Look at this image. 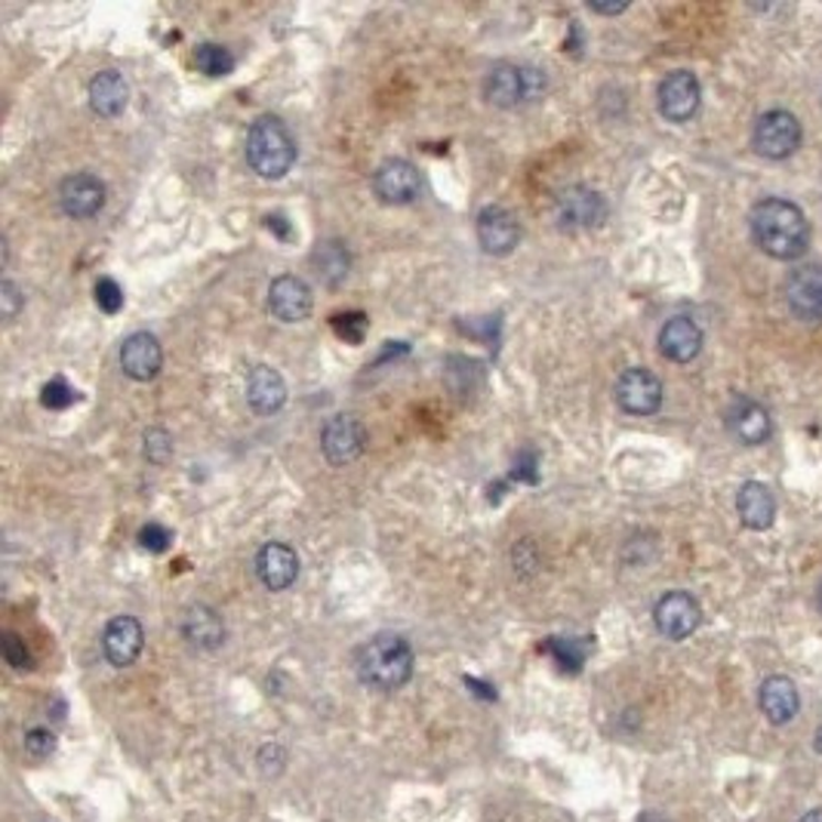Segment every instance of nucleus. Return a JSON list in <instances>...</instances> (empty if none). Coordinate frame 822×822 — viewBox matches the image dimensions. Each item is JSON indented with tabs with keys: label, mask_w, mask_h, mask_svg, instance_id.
Segmentation results:
<instances>
[{
	"label": "nucleus",
	"mask_w": 822,
	"mask_h": 822,
	"mask_svg": "<svg viewBox=\"0 0 822 822\" xmlns=\"http://www.w3.org/2000/svg\"><path fill=\"white\" fill-rule=\"evenodd\" d=\"M748 228H751V238L764 253L782 259V262L804 256L810 244V223L804 209L794 207L792 201H782V197L758 201L748 216Z\"/></svg>",
	"instance_id": "obj_1"
},
{
	"label": "nucleus",
	"mask_w": 822,
	"mask_h": 822,
	"mask_svg": "<svg viewBox=\"0 0 822 822\" xmlns=\"http://www.w3.org/2000/svg\"><path fill=\"white\" fill-rule=\"evenodd\" d=\"M358 678L374 690L404 688L413 674V650L401 635H376L364 643L355 659Z\"/></svg>",
	"instance_id": "obj_2"
},
{
	"label": "nucleus",
	"mask_w": 822,
	"mask_h": 822,
	"mask_svg": "<svg viewBox=\"0 0 822 822\" xmlns=\"http://www.w3.org/2000/svg\"><path fill=\"white\" fill-rule=\"evenodd\" d=\"M247 164L253 166L262 180H284L296 164V139L286 123L274 115H262L253 120L247 133Z\"/></svg>",
	"instance_id": "obj_3"
},
{
	"label": "nucleus",
	"mask_w": 822,
	"mask_h": 822,
	"mask_svg": "<svg viewBox=\"0 0 822 822\" xmlns=\"http://www.w3.org/2000/svg\"><path fill=\"white\" fill-rule=\"evenodd\" d=\"M545 93V72L523 62H499L484 80V96L499 108H521L542 99Z\"/></svg>",
	"instance_id": "obj_4"
},
{
	"label": "nucleus",
	"mask_w": 822,
	"mask_h": 822,
	"mask_svg": "<svg viewBox=\"0 0 822 822\" xmlns=\"http://www.w3.org/2000/svg\"><path fill=\"white\" fill-rule=\"evenodd\" d=\"M607 219L604 197L588 185H567L554 197V223L561 231H592Z\"/></svg>",
	"instance_id": "obj_5"
},
{
	"label": "nucleus",
	"mask_w": 822,
	"mask_h": 822,
	"mask_svg": "<svg viewBox=\"0 0 822 822\" xmlns=\"http://www.w3.org/2000/svg\"><path fill=\"white\" fill-rule=\"evenodd\" d=\"M751 145L761 158H770V161H786L789 154H794V149L801 145V123L794 118L792 111H767L758 118L755 123V133H751Z\"/></svg>",
	"instance_id": "obj_6"
},
{
	"label": "nucleus",
	"mask_w": 822,
	"mask_h": 822,
	"mask_svg": "<svg viewBox=\"0 0 822 822\" xmlns=\"http://www.w3.org/2000/svg\"><path fill=\"white\" fill-rule=\"evenodd\" d=\"M374 192L382 204H391V207L413 204L419 192H422L419 170L410 161H404V158H389L374 173Z\"/></svg>",
	"instance_id": "obj_7"
},
{
	"label": "nucleus",
	"mask_w": 822,
	"mask_h": 822,
	"mask_svg": "<svg viewBox=\"0 0 822 822\" xmlns=\"http://www.w3.org/2000/svg\"><path fill=\"white\" fill-rule=\"evenodd\" d=\"M703 619V610L693 595L688 592H669L657 601L653 607V623H657L659 635H666L669 641H684L690 638Z\"/></svg>",
	"instance_id": "obj_8"
},
{
	"label": "nucleus",
	"mask_w": 822,
	"mask_h": 822,
	"mask_svg": "<svg viewBox=\"0 0 822 822\" xmlns=\"http://www.w3.org/2000/svg\"><path fill=\"white\" fill-rule=\"evenodd\" d=\"M616 401L631 417H650L662 407V382L643 367H631L616 382Z\"/></svg>",
	"instance_id": "obj_9"
},
{
	"label": "nucleus",
	"mask_w": 822,
	"mask_h": 822,
	"mask_svg": "<svg viewBox=\"0 0 822 822\" xmlns=\"http://www.w3.org/2000/svg\"><path fill=\"white\" fill-rule=\"evenodd\" d=\"M786 302L789 312L804 324L822 321V266H804L789 274L786 281Z\"/></svg>",
	"instance_id": "obj_10"
},
{
	"label": "nucleus",
	"mask_w": 822,
	"mask_h": 822,
	"mask_svg": "<svg viewBox=\"0 0 822 822\" xmlns=\"http://www.w3.org/2000/svg\"><path fill=\"white\" fill-rule=\"evenodd\" d=\"M700 80L690 72H672L659 84V111L672 123H684L700 111Z\"/></svg>",
	"instance_id": "obj_11"
},
{
	"label": "nucleus",
	"mask_w": 822,
	"mask_h": 822,
	"mask_svg": "<svg viewBox=\"0 0 822 822\" xmlns=\"http://www.w3.org/2000/svg\"><path fill=\"white\" fill-rule=\"evenodd\" d=\"M145 647V631L139 626L136 616H115L108 626H105L102 635V650L105 659L115 666V669H127L133 666L139 653Z\"/></svg>",
	"instance_id": "obj_12"
},
{
	"label": "nucleus",
	"mask_w": 822,
	"mask_h": 822,
	"mask_svg": "<svg viewBox=\"0 0 822 822\" xmlns=\"http://www.w3.org/2000/svg\"><path fill=\"white\" fill-rule=\"evenodd\" d=\"M321 447L333 465H348L355 463L367 447V432L358 419L333 417L321 432Z\"/></svg>",
	"instance_id": "obj_13"
},
{
	"label": "nucleus",
	"mask_w": 822,
	"mask_h": 822,
	"mask_svg": "<svg viewBox=\"0 0 822 822\" xmlns=\"http://www.w3.org/2000/svg\"><path fill=\"white\" fill-rule=\"evenodd\" d=\"M161 364H164V348L158 343L154 333H133L127 336L123 345H120V367L123 374L136 379V382H149L154 376L161 374Z\"/></svg>",
	"instance_id": "obj_14"
},
{
	"label": "nucleus",
	"mask_w": 822,
	"mask_h": 822,
	"mask_svg": "<svg viewBox=\"0 0 822 822\" xmlns=\"http://www.w3.org/2000/svg\"><path fill=\"white\" fill-rule=\"evenodd\" d=\"M269 312L284 324H300L312 314V290L296 274H281L269 286Z\"/></svg>",
	"instance_id": "obj_15"
},
{
	"label": "nucleus",
	"mask_w": 822,
	"mask_h": 822,
	"mask_svg": "<svg viewBox=\"0 0 822 822\" xmlns=\"http://www.w3.org/2000/svg\"><path fill=\"white\" fill-rule=\"evenodd\" d=\"M521 240V225L506 207H484L478 213V244L484 253L509 256Z\"/></svg>",
	"instance_id": "obj_16"
},
{
	"label": "nucleus",
	"mask_w": 822,
	"mask_h": 822,
	"mask_svg": "<svg viewBox=\"0 0 822 822\" xmlns=\"http://www.w3.org/2000/svg\"><path fill=\"white\" fill-rule=\"evenodd\" d=\"M256 576L271 592H284L300 576V554L284 542H269L256 554Z\"/></svg>",
	"instance_id": "obj_17"
},
{
	"label": "nucleus",
	"mask_w": 822,
	"mask_h": 822,
	"mask_svg": "<svg viewBox=\"0 0 822 822\" xmlns=\"http://www.w3.org/2000/svg\"><path fill=\"white\" fill-rule=\"evenodd\" d=\"M60 204L72 219H93L105 207V182L93 173H75L60 185Z\"/></svg>",
	"instance_id": "obj_18"
},
{
	"label": "nucleus",
	"mask_w": 822,
	"mask_h": 822,
	"mask_svg": "<svg viewBox=\"0 0 822 822\" xmlns=\"http://www.w3.org/2000/svg\"><path fill=\"white\" fill-rule=\"evenodd\" d=\"M727 429L733 432V437H739L748 447H758L764 444L774 425H770V413L764 410L758 401H751L746 394L733 398L731 407H727Z\"/></svg>",
	"instance_id": "obj_19"
},
{
	"label": "nucleus",
	"mask_w": 822,
	"mask_h": 822,
	"mask_svg": "<svg viewBox=\"0 0 822 822\" xmlns=\"http://www.w3.org/2000/svg\"><path fill=\"white\" fill-rule=\"evenodd\" d=\"M659 351L674 364H688L703 351V329L690 317H672L659 329Z\"/></svg>",
	"instance_id": "obj_20"
},
{
	"label": "nucleus",
	"mask_w": 822,
	"mask_h": 822,
	"mask_svg": "<svg viewBox=\"0 0 822 822\" xmlns=\"http://www.w3.org/2000/svg\"><path fill=\"white\" fill-rule=\"evenodd\" d=\"M247 401L253 407L256 413H278L286 401V386H284V376L278 374L274 367H266V364H259L250 370L247 376Z\"/></svg>",
	"instance_id": "obj_21"
},
{
	"label": "nucleus",
	"mask_w": 822,
	"mask_h": 822,
	"mask_svg": "<svg viewBox=\"0 0 822 822\" xmlns=\"http://www.w3.org/2000/svg\"><path fill=\"white\" fill-rule=\"evenodd\" d=\"M758 705H761L764 718L770 721V724H789V721L798 715V709H801V700H798V690L789 678H782V674H774V678H767L758 690Z\"/></svg>",
	"instance_id": "obj_22"
},
{
	"label": "nucleus",
	"mask_w": 822,
	"mask_h": 822,
	"mask_svg": "<svg viewBox=\"0 0 822 822\" xmlns=\"http://www.w3.org/2000/svg\"><path fill=\"white\" fill-rule=\"evenodd\" d=\"M736 511L746 527L751 530H767L774 518H777V499L770 494V487L761 480H748L736 494Z\"/></svg>",
	"instance_id": "obj_23"
},
{
	"label": "nucleus",
	"mask_w": 822,
	"mask_h": 822,
	"mask_svg": "<svg viewBox=\"0 0 822 822\" xmlns=\"http://www.w3.org/2000/svg\"><path fill=\"white\" fill-rule=\"evenodd\" d=\"M130 105V87L120 72H99L90 80V108L99 118H118Z\"/></svg>",
	"instance_id": "obj_24"
},
{
	"label": "nucleus",
	"mask_w": 822,
	"mask_h": 822,
	"mask_svg": "<svg viewBox=\"0 0 822 822\" xmlns=\"http://www.w3.org/2000/svg\"><path fill=\"white\" fill-rule=\"evenodd\" d=\"M182 635H185V641L192 643V647L216 650L225 641L223 616L216 614L213 607H207V604H197L182 619Z\"/></svg>",
	"instance_id": "obj_25"
},
{
	"label": "nucleus",
	"mask_w": 822,
	"mask_h": 822,
	"mask_svg": "<svg viewBox=\"0 0 822 822\" xmlns=\"http://www.w3.org/2000/svg\"><path fill=\"white\" fill-rule=\"evenodd\" d=\"M314 269L317 274L327 281V284H339L348 278V269H351V256L345 250L339 240H327V244H321L312 256Z\"/></svg>",
	"instance_id": "obj_26"
},
{
	"label": "nucleus",
	"mask_w": 822,
	"mask_h": 822,
	"mask_svg": "<svg viewBox=\"0 0 822 822\" xmlns=\"http://www.w3.org/2000/svg\"><path fill=\"white\" fill-rule=\"evenodd\" d=\"M195 65L201 75L225 77L235 72V56L223 44H201L195 50Z\"/></svg>",
	"instance_id": "obj_27"
},
{
	"label": "nucleus",
	"mask_w": 822,
	"mask_h": 822,
	"mask_svg": "<svg viewBox=\"0 0 822 822\" xmlns=\"http://www.w3.org/2000/svg\"><path fill=\"white\" fill-rule=\"evenodd\" d=\"M145 456H149V463L164 465L173 456V437L164 429H149L145 432Z\"/></svg>",
	"instance_id": "obj_28"
},
{
	"label": "nucleus",
	"mask_w": 822,
	"mask_h": 822,
	"mask_svg": "<svg viewBox=\"0 0 822 822\" xmlns=\"http://www.w3.org/2000/svg\"><path fill=\"white\" fill-rule=\"evenodd\" d=\"M545 650L552 653L554 659H558V666L561 669H570V672H576L580 666H583V659L585 653L576 647L573 641H561V638H552V641L545 643Z\"/></svg>",
	"instance_id": "obj_29"
},
{
	"label": "nucleus",
	"mask_w": 822,
	"mask_h": 822,
	"mask_svg": "<svg viewBox=\"0 0 822 822\" xmlns=\"http://www.w3.org/2000/svg\"><path fill=\"white\" fill-rule=\"evenodd\" d=\"M41 401L50 410H65V407H72L77 401V391L65 382V379H53V382H46L44 394H41Z\"/></svg>",
	"instance_id": "obj_30"
},
{
	"label": "nucleus",
	"mask_w": 822,
	"mask_h": 822,
	"mask_svg": "<svg viewBox=\"0 0 822 822\" xmlns=\"http://www.w3.org/2000/svg\"><path fill=\"white\" fill-rule=\"evenodd\" d=\"M170 542H173V533L166 530L164 523H145L142 530H139V545L145 549V552L161 554L170 549Z\"/></svg>",
	"instance_id": "obj_31"
},
{
	"label": "nucleus",
	"mask_w": 822,
	"mask_h": 822,
	"mask_svg": "<svg viewBox=\"0 0 822 822\" xmlns=\"http://www.w3.org/2000/svg\"><path fill=\"white\" fill-rule=\"evenodd\" d=\"M96 305H99L105 314H118L120 309H123V290H120L118 281L99 278V284H96Z\"/></svg>",
	"instance_id": "obj_32"
},
{
	"label": "nucleus",
	"mask_w": 822,
	"mask_h": 822,
	"mask_svg": "<svg viewBox=\"0 0 822 822\" xmlns=\"http://www.w3.org/2000/svg\"><path fill=\"white\" fill-rule=\"evenodd\" d=\"M3 657H7V662L13 666L15 672H29L31 669L29 647H25V641H22L19 635H13V631L3 635Z\"/></svg>",
	"instance_id": "obj_33"
},
{
	"label": "nucleus",
	"mask_w": 822,
	"mask_h": 822,
	"mask_svg": "<svg viewBox=\"0 0 822 822\" xmlns=\"http://www.w3.org/2000/svg\"><path fill=\"white\" fill-rule=\"evenodd\" d=\"M53 746H56V739H53V733L50 731H31L25 736V755L34 758V761H44L53 755Z\"/></svg>",
	"instance_id": "obj_34"
},
{
	"label": "nucleus",
	"mask_w": 822,
	"mask_h": 822,
	"mask_svg": "<svg viewBox=\"0 0 822 822\" xmlns=\"http://www.w3.org/2000/svg\"><path fill=\"white\" fill-rule=\"evenodd\" d=\"M333 324H336L343 339H348V343H360V339H364V329H367V317H364V314H345V317H336Z\"/></svg>",
	"instance_id": "obj_35"
},
{
	"label": "nucleus",
	"mask_w": 822,
	"mask_h": 822,
	"mask_svg": "<svg viewBox=\"0 0 822 822\" xmlns=\"http://www.w3.org/2000/svg\"><path fill=\"white\" fill-rule=\"evenodd\" d=\"M0 305H3V317H7V321H15L19 309L25 305V296H22V290H19L13 281H3V284H0Z\"/></svg>",
	"instance_id": "obj_36"
},
{
	"label": "nucleus",
	"mask_w": 822,
	"mask_h": 822,
	"mask_svg": "<svg viewBox=\"0 0 822 822\" xmlns=\"http://www.w3.org/2000/svg\"><path fill=\"white\" fill-rule=\"evenodd\" d=\"M259 764H262L266 774H278V770L284 767V751H281V746H274V743L262 746V751H259Z\"/></svg>",
	"instance_id": "obj_37"
},
{
	"label": "nucleus",
	"mask_w": 822,
	"mask_h": 822,
	"mask_svg": "<svg viewBox=\"0 0 822 822\" xmlns=\"http://www.w3.org/2000/svg\"><path fill=\"white\" fill-rule=\"evenodd\" d=\"M588 10H592V13L616 15V13H626L628 3H588Z\"/></svg>",
	"instance_id": "obj_38"
},
{
	"label": "nucleus",
	"mask_w": 822,
	"mask_h": 822,
	"mask_svg": "<svg viewBox=\"0 0 822 822\" xmlns=\"http://www.w3.org/2000/svg\"><path fill=\"white\" fill-rule=\"evenodd\" d=\"M465 684L475 690V693H480V700H496V690L487 688V684H480L475 678H465Z\"/></svg>",
	"instance_id": "obj_39"
},
{
	"label": "nucleus",
	"mask_w": 822,
	"mask_h": 822,
	"mask_svg": "<svg viewBox=\"0 0 822 822\" xmlns=\"http://www.w3.org/2000/svg\"><path fill=\"white\" fill-rule=\"evenodd\" d=\"M801 822H822V810H810L801 816Z\"/></svg>",
	"instance_id": "obj_40"
},
{
	"label": "nucleus",
	"mask_w": 822,
	"mask_h": 822,
	"mask_svg": "<svg viewBox=\"0 0 822 822\" xmlns=\"http://www.w3.org/2000/svg\"><path fill=\"white\" fill-rule=\"evenodd\" d=\"M638 822H666L659 813H643V816H638Z\"/></svg>",
	"instance_id": "obj_41"
},
{
	"label": "nucleus",
	"mask_w": 822,
	"mask_h": 822,
	"mask_svg": "<svg viewBox=\"0 0 822 822\" xmlns=\"http://www.w3.org/2000/svg\"><path fill=\"white\" fill-rule=\"evenodd\" d=\"M813 746H816V751H822V727L816 731V736H813Z\"/></svg>",
	"instance_id": "obj_42"
},
{
	"label": "nucleus",
	"mask_w": 822,
	"mask_h": 822,
	"mask_svg": "<svg viewBox=\"0 0 822 822\" xmlns=\"http://www.w3.org/2000/svg\"><path fill=\"white\" fill-rule=\"evenodd\" d=\"M820 607H822V585H820Z\"/></svg>",
	"instance_id": "obj_43"
}]
</instances>
